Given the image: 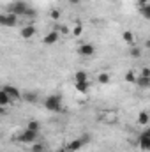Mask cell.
I'll return each mask as SVG.
<instances>
[{"label": "cell", "instance_id": "6da1fadb", "mask_svg": "<svg viewBox=\"0 0 150 152\" xmlns=\"http://www.w3.org/2000/svg\"><path fill=\"white\" fill-rule=\"evenodd\" d=\"M42 104H44V108L50 110V112H60V110H62V97H60L58 94H51V96H48V97L42 101Z\"/></svg>", "mask_w": 150, "mask_h": 152}, {"label": "cell", "instance_id": "7a4b0ae2", "mask_svg": "<svg viewBox=\"0 0 150 152\" xmlns=\"http://www.w3.org/2000/svg\"><path fill=\"white\" fill-rule=\"evenodd\" d=\"M30 5L25 2V0H14L9 4V12H14L16 16H27Z\"/></svg>", "mask_w": 150, "mask_h": 152}, {"label": "cell", "instance_id": "3957f363", "mask_svg": "<svg viewBox=\"0 0 150 152\" xmlns=\"http://www.w3.org/2000/svg\"><path fill=\"white\" fill-rule=\"evenodd\" d=\"M37 136H39L37 131H32V129H25V131L20 134V138H18V140H20L21 143H27V145H28V143H36Z\"/></svg>", "mask_w": 150, "mask_h": 152}, {"label": "cell", "instance_id": "277c9868", "mask_svg": "<svg viewBox=\"0 0 150 152\" xmlns=\"http://www.w3.org/2000/svg\"><path fill=\"white\" fill-rule=\"evenodd\" d=\"M18 18H20V16H16L14 12L0 14V25H4V27H16V23H18Z\"/></svg>", "mask_w": 150, "mask_h": 152}, {"label": "cell", "instance_id": "5b68a950", "mask_svg": "<svg viewBox=\"0 0 150 152\" xmlns=\"http://www.w3.org/2000/svg\"><path fill=\"white\" fill-rule=\"evenodd\" d=\"M78 53H79V55H83V57H92V55L95 53V48H94V44L85 42V44H81V46L78 48Z\"/></svg>", "mask_w": 150, "mask_h": 152}, {"label": "cell", "instance_id": "8992f818", "mask_svg": "<svg viewBox=\"0 0 150 152\" xmlns=\"http://www.w3.org/2000/svg\"><path fill=\"white\" fill-rule=\"evenodd\" d=\"M2 90H5V92L12 97V101H20V99L23 97V96H21V92H20L16 87H12V85H4V87H2Z\"/></svg>", "mask_w": 150, "mask_h": 152}, {"label": "cell", "instance_id": "52a82bcc", "mask_svg": "<svg viewBox=\"0 0 150 152\" xmlns=\"http://www.w3.org/2000/svg\"><path fill=\"white\" fill-rule=\"evenodd\" d=\"M58 30H51V32H48L44 39H42V42L46 44V46H51V44H57V41H58Z\"/></svg>", "mask_w": 150, "mask_h": 152}, {"label": "cell", "instance_id": "ba28073f", "mask_svg": "<svg viewBox=\"0 0 150 152\" xmlns=\"http://www.w3.org/2000/svg\"><path fill=\"white\" fill-rule=\"evenodd\" d=\"M81 147H85V145H83V142H81V138L71 140V142H69V143L66 145V149H67L69 152H78L79 149H81Z\"/></svg>", "mask_w": 150, "mask_h": 152}, {"label": "cell", "instance_id": "9c48e42d", "mask_svg": "<svg viewBox=\"0 0 150 152\" xmlns=\"http://www.w3.org/2000/svg\"><path fill=\"white\" fill-rule=\"evenodd\" d=\"M34 34H36V27H34V25H27V27H23L21 32H20V36H21L23 39L34 37Z\"/></svg>", "mask_w": 150, "mask_h": 152}, {"label": "cell", "instance_id": "30bf717a", "mask_svg": "<svg viewBox=\"0 0 150 152\" xmlns=\"http://www.w3.org/2000/svg\"><path fill=\"white\" fill-rule=\"evenodd\" d=\"M23 99H25L27 103L34 104V103H37V101H39V94L36 92V90H28V92H25V94H23Z\"/></svg>", "mask_w": 150, "mask_h": 152}, {"label": "cell", "instance_id": "8fae6325", "mask_svg": "<svg viewBox=\"0 0 150 152\" xmlns=\"http://www.w3.org/2000/svg\"><path fill=\"white\" fill-rule=\"evenodd\" d=\"M11 103H12V97L5 90H0V106H9Z\"/></svg>", "mask_w": 150, "mask_h": 152}, {"label": "cell", "instance_id": "7c38bea8", "mask_svg": "<svg viewBox=\"0 0 150 152\" xmlns=\"http://www.w3.org/2000/svg\"><path fill=\"white\" fill-rule=\"evenodd\" d=\"M138 145H140L141 151H150V138L149 136H141V134H140V138H138Z\"/></svg>", "mask_w": 150, "mask_h": 152}, {"label": "cell", "instance_id": "4fadbf2b", "mask_svg": "<svg viewBox=\"0 0 150 152\" xmlns=\"http://www.w3.org/2000/svg\"><path fill=\"white\" fill-rule=\"evenodd\" d=\"M76 90L81 94H87L90 90V83L88 81H76Z\"/></svg>", "mask_w": 150, "mask_h": 152}, {"label": "cell", "instance_id": "5bb4252c", "mask_svg": "<svg viewBox=\"0 0 150 152\" xmlns=\"http://www.w3.org/2000/svg\"><path fill=\"white\" fill-rule=\"evenodd\" d=\"M149 122H150L149 112H140V113H138V124H141V126H147Z\"/></svg>", "mask_w": 150, "mask_h": 152}, {"label": "cell", "instance_id": "9a60e30c", "mask_svg": "<svg viewBox=\"0 0 150 152\" xmlns=\"http://www.w3.org/2000/svg\"><path fill=\"white\" fill-rule=\"evenodd\" d=\"M136 83H138L141 88H149V87H150V78H149V76H138Z\"/></svg>", "mask_w": 150, "mask_h": 152}, {"label": "cell", "instance_id": "2e32d148", "mask_svg": "<svg viewBox=\"0 0 150 152\" xmlns=\"http://www.w3.org/2000/svg\"><path fill=\"white\" fill-rule=\"evenodd\" d=\"M140 14L145 18V20H150V4H145V5H140Z\"/></svg>", "mask_w": 150, "mask_h": 152}, {"label": "cell", "instance_id": "e0dca14e", "mask_svg": "<svg viewBox=\"0 0 150 152\" xmlns=\"http://www.w3.org/2000/svg\"><path fill=\"white\" fill-rule=\"evenodd\" d=\"M74 80L76 81H88V75H87V71H78L74 75Z\"/></svg>", "mask_w": 150, "mask_h": 152}, {"label": "cell", "instance_id": "ac0fdd59", "mask_svg": "<svg viewBox=\"0 0 150 152\" xmlns=\"http://www.w3.org/2000/svg\"><path fill=\"white\" fill-rule=\"evenodd\" d=\"M27 129H32V131H41V124H39L37 120H28V124H27Z\"/></svg>", "mask_w": 150, "mask_h": 152}, {"label": "cell", "instance_id": "d6986e66", "mask_svg": "<svg viewBox=\"0 0 150 152\" xmlns=\"http://www.w3.org/2000/svg\"><path fill=\"white\" fill-rule=\"evenodd\" d=\"M122 39H124L127 44H133V42H134V34L127 30V32H124V34H122Z\"/></svg>", "mask_w": 150, "mask_h": 152}, {"label": "cell", "instance_id": "ffe728a7", "mask_svg": "<svg viewBox=\"0 0 150 152\" xmlns=\"http://www.w3.org/2000/svg\"><path fill=\"white\" fill-rule=\"evenodd\" d=\"M129 55H131L133 58H140V57H141V48H136V46H133V48L129 50Z\"/></svg>", "mask_w": 150, "mask_h": 152}, {"label": "cell", "instance_id": "44dd1931", "mask_svg": "<svg viewBox=\"0 0 150 152\" xmlns=\"http://www.w3.org/2000/svg\"><path fill=\"white\" fill-rule=\"evenodd\" d=\"M136 80H138V76L134 75L133 71H127V73H125V81H129V83H136Z\"/></svg>", "mask_w": 150, "mask_h": 152}, {"label": "cell", "instance_id": "7402d4cb", "mask_svg": "<svg viewBox=\"0 0 150 152\" xmlns=\"http://www.w3.org/2000/svg\"><path fill=\"white\" fill-rule=\"evenodd\" d=\"M97 81L99 83H108L110 81V75L108 73H101V75L97 76Z\"/></svg>", "mask_w": 150, "mask_h": 152}, {"label": "cell", "instance_id": "603a6c76", "mask_svg": "<svg viewBox=\"0 0 150 152\" xmlns=\"http://www.w3.org/2000/svg\"><path fill=\"white\" fill-rule=\"evenodd\" d=\"M79 138H81V142H83V145H88V143H90V140H92V136H90V133H83V134H81Z\"/></svg>", "mask_w": 150, "mask_h": 152}, {"label": "cell", "instance_id": "cb8c5ba5", "mask_svg": "<svg viewBox=\"0 0 150 152\" xmlns=\"http://www.w3.org/2000/svg\"><path fill=\"white\" fill-rule=\"evenodd\" d=\"M44 151H46V147L42 143H34L32 145V152H44Z\"/></svg>", "mask_w": 150, "mask_h": 152}, {"label": "cell", "instance_id": "d4e9b609", "mask_svg": "<svg viewBox=\"0 0 150 152\" xmlns=\"http://www.w3.org/2000/svg\"><path fill=\"white\" fill-rule=\"evenodd\" d=\"M81 30H83V28H81V23H76V27L73 28V36H76V37H78V36L81 34Z\"/></svg>", "mask_w": 150, "mask_h": 152}, {"label": "cell", "instance_id": "484cf974", "mask_svg": "<svg viewBox=\"0 0 150 152\" xmlns=\"http://www.w3.org/2000/svg\"><path fill=\"white\" fill-rule=\"evenodd\" d=\"M50 16H51V20H60V11H57V9H53V11L50 12Z\"/></svg>", "mask_w": 150, "mask_h": 152}, {"label": "cell", "instance_id": "4316f807", "mask_svg": "<svg viewBox=\"0 0 150 152\" xmlns=\"http://www.w3.org/2000/svg\"><path fill=\"white\" fill-rule=\"evenodd\" d=\"M36 16H37V11H36V9H32V7H30V9H28V12H27V18H32V20H34V18H36Z\"/></svg>", "mask_w": 150, "mask_h": 152}, {"label": "cell", "instance_id": "83f0119b", "mask_svg": "<svg viewBox=\"0 0 150 152\" xmlns=\"http://www.w3.org/2000/svg\"><path fill=\"white\" fill-rule=\"evenodd\" d=\"M140 76H149V78H150V69H149V67H143V69H141V73H140Z\"/></svg>", "mask_w": 150, "mask_h": 152}, {"label": "cell", "instance_id": "f1b7e54d", "mask_svg": "<svg viewBox=\"0 0 150 152\" xmlns=\"http://www.w3.org/2000/svg\"><path fill=\"white\" fill-rule=\"evenodd\" d=\"M141 136H149V138H150V127H147V129L141 133Z\"/></svg>", "mask_w": 150, "mask_h": 152}, {"label": "cell", "instance_id": "f546056e", "mask_svg": "<svg viewBox=\"0 0 150 152\" xmlns=\"http://www.w3.org/2000/svg\"><path fill=\"white\" fill-rule=\"evenodd\" d=\"M67 2H69L71 5H79V2H81V0H67Z\"/></svg>", "mask_w": 150, "mask_h": 152}, {"label": "cell", "instance_id": "4dcf8cb0", "mask_svg": "<svg viewBox=\"0 0 150 152\" xmlns=\"http://www.w3.org/2000/svg\"><path fill=\"white\" fill-rule=\"evenodd\" d=\"M138 4L140 5H145V4H149V0H138Z\"/></svg>", "mask_w": 150, "mask_h": 152}, {"label": "cell", "instance_id": "1f68e13d", "mask_svg": "<svg viewBox=\"0 0 150 152\" xmlns=\"http://www.w3.org/2000/svg\"><path fill=\"white\" fill-rule=\"evenodd\" d=\"M145 46H147V48H149V50H150V39H149V41H147V42H145Z\"/></svg>", "mask_w": 150, "mask_h": 152}, {"label": "cell", "instance_id": "d6a6232c", "mask_svg": "<svg viewBox=\"0 0 150 152\" xmlns=\"http://www.w3.org/2000/svg\"><path fill=\"white\" fill-rule=\"evenodd\" d=\"M57 152H69V151H67V149H58Z\"/></svg>", "mask_w": 150, "mask_h": 152}]
</instances>
